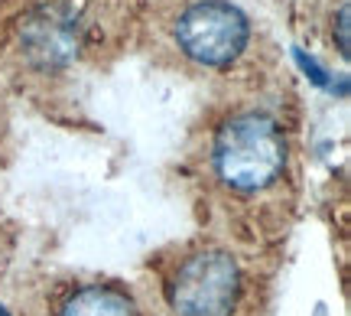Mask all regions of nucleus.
Returning <instances> with one entry per match:
<instances>
[{"instance_id":"nucleus-1","label":"nucleus","mask_w":351,"mask_h":316,"mask_svg":"<svg viewBox=\"0 0 351 316\" xmlns=\"http://www.w3.org/2000/svg\"><path fill=\"white\" fill-rule=\"evenodd\" d=\"M287 163V140L263 114H241L228 121L215 144V170L231 190H263Z\"/></svg>"},{"instance_id":"nucleus-2","label":"nucleus","mask_w":351,"mask_h":316,"mask_svg":"<svg viewBox=\"0 0 351 316\" xmlns=\"http://www.w3.org/2000/svg\"><path fill=\"white\" fill-rule=\"evenodd\" d=\"M176 39L186 56L205 65H228L241 56L247 46V20L238 7L221 3V0H202L192 3L179 23Z\"/></svg>"},{"instance_id":"nucleus-3","label":"nucleus","mask_w":351,"mask_h":316,"mask_svg":"<svg viewBox=\"0 0 351 316\" xmlns=\"http://www.w3.org/2000/svg\"><path fill=\"white\" fill-rule=\"evenodd\" d=\"M234 300L238 264L228 254H195L173 280V306L179 316H228Z\"/></svg>"},{"instance_id":"nucleus-4","label":"nucleus","mask_w":351,"mask_h":316,"mask_svg":"<svg viewBox=\"0 0 351 316\" xmlns=\"http://www.w3.org/2000/svg\"><path fill=\"white\" fill-rule=\"evenodd\" d=\"M62 316H134V306L127 297L108 291V287H88L65 304Z\"/></svg>"},{"instance_id":"nucleus-5","label":"nucleus","mask_w":351,"mask_h":316,"mask_svg":"<svg viewBox=\"0 0 351 316\" xmlns=\"http://www.w3.org/2000/svg\"><path fill=\"white\" fill-rule=\"evenodd\" d=\"M339 49L341 56H348V7L339 10Z\"/></svg>"},{"instance_id":"nucleus-6","label":"nucleus","mask_w":351,"mask_h":316,"mask_svg":"<svg viewBox=\"0 0 351 316\" xmlns=\"http://www.w3.org/2000/svg\"><path fill=\"white\" fill-rule=\"evenodd\" d=\"M0 316H10V313H7V310H3V306H0Z\"/></svg>"}]
</instances>
